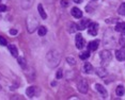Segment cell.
I'll return each instance as SVG.
<instances>
[{"mask_svg":"<svg viewBox=\"0 0 125 100\" xmlns=\"http://www.w3.org/2000/svg\"><path fill=\"white\" fill-rule=\"evenodd\" d=\"M115 31L116 32H123V31H125V22H116Z\"/></svg>","mask_w":125,"mask_h":100,"instance_id":"obj_12","label":"cell"},{"mask_svg":"<svg viewBox=\"0 0 125 100\" xmlns=\"http://www.w3.org/2000/svg\"><path fill=\"white\" fill-rule=\"evenodd\" d=\"M75 43H76V47L78 49H82L84 47V44H86V41L84 38L81 36V34H77L75 37Z\"/></svg>","mask_w":125,"mask_h":100,"instance_id":"obj_5","label":"cell"},{"mask_svg":"<svg viewBox=\"0 0 125 100\" xmlns=\"http://www.w3.org/2000/svg\"><path fill=\"white\" fill-rule=\"evenodd\" d=\"M77 88L81 94L88 93V88H89V86H88V83H87L86 80H80V81L77 83Z\"/></svg>","mask_w":125,"mask_h":100,"instance_id":"obj_3","label":"cell"},{"mask_svg":"<svg viewBox=\"0 0 125 100\" xmlns=\"http://www.w3.org/2000/svg\"><path fill=\"white\" fill-rule=\"evenodd\" d=\"M118 12H119V14H120V15L125 16V2H123V3L120 5V8H119Z\"/></svg>","mask_w":125,"mask_h":100,"instance_id":"obj_20","label":"cell"},{"mask_svg":"<svg viewBox=\"0 0 125 100\" xmlns=\"http://www.w3.org/2000/svg\"><path fill=\"white\" fill-rule=\"evenodd\" d=\"M81 1H82V0H74V2H75V3H80Z\"/></svg>","mask_w":125,"mask_h":100,"instance_id":"obj_29","label":"cell"},{"mask_svg":"<svg viewBox=\"0 0 125 100\" xmlns=\"http://www.w3.org/2000/svg\"><path fill=\"white\" fill-rule=\"evenodd\" d=\"M0 1H1V0H0Z\"/></svg>","mask_w":125,"mask_h":100,"instance_id":"obj_30","label":"cell"},{"mask_svg":"<svg viewBox=\"0 0 125 100\" xmlns=\"http://www.w3.org/2000/svg\"><path fill=\"white\" fill-rule=\"evenodd\" d=\"M115 58L119 61H125V48L122 47L121 49L115 51Z\"/></svg>","mask_w":125,"mask_h":100,"instance_id":"obj_6","label":"cell"},{"mask_svg":"<svg viewBox=\"0 0 125 100\" xmlns=\"http://www.w3.org/2000/svg\"><path fill=\"white\" fill-rule=\"evenodd\" d=\"M95 87H96V91H97L98 93L103 94V95H106V94H107L106 88H105L103 85H101V84H96V85H95Z\"/></svg>","mask_w":125,"mask_h":100,"instance_id":"obj_16","label":"cell"},{"mask_svg":"<svg viewBox=\"0 0 125 100\" xmlns=\"http://www.w3.org/2000/svg\"><path fill=\"white\" fill-rule=\"evenodd\" d=\"M10 34L15 35V34H17V31H16V30H10Z\"/></svg>","mask_w":125,"mask_h":100,"instance_id":"obj_28","label":"cell"},{"mask_svg":"<svg viewBox=\"0 0 125 100\" xmlns=\"http://www.w3.org/2000/svg\"><path fill=\"white\" fill-rule=\"evenodd\" d=\"M61 5L63 8H66L67 5H69V2H67V0H61Z\"/></svg>","mask_w":125,"mask_h":100,"instance_id":"obj_26","label":"cell"},{"mask_svg":"<svg viewBox=\"0 0 125 100\" xmlns=\"http://www.w3.org/2000/svg\"><path fill=\"white\" fill-rule=\"evenodd\" d=\"M38 33H39V35H40V36H44V35H46V33H47L46 27H44V26H40V27L38 28Z\"/></svg>","mask_w":125,"mask_h":100,"instance_id":"obj_15","label":"cell"},{"mask_svg":"<svg viewBox=\"0 0 125 100\" xmlns=\"http://www.w3.org/2000/svg\"><path fill=\"white\" fill-rule=\"evenodd\" d=\"M0 45H1V46H7L8 45L7 39H5L3 36H1V35H0Z\"/></svg>","mask_w":125,"mask_h":100,"instance_id":"obj_23","label":"cell"},{"mask_svg":"<svg viewBox=\"0 0 125 100\" xmlns=\"http://www.w3.org/2000/svg\"><path fill=\"white\" fill-rule=\"evenodd\" d=\"M99 58L102 60V63L104 64H107L111 61L112 59V55H111V52L109 50H103L101 53H99Z\"/></svg>","mask_w":125,"mask_h":100,"instance_id":"obj_2","label":"cell"},{"mask_svg":"<svg viewBox=\"0 0 125 100\" xmlns=\"http://www.w3.org/2000/svg\"><path fill=\"white\" fill-rule=\"evenodd\" d=\"M89 30H88V33L90 34V35H93L95 36L96 34H97V31H98V24H96V22H90L89 25Z\"/></svg>","mask_w":125,"mask_h":100,"instance_id":"obj_4","label":"cell"},{"mask_svg":"<svg viewBox=\"0 0 125 100\" xmlns=\"http://www.w3.org/2000/svg\"><path fill=\"white\" fill-rule=\"evenodd\" d=\"M119 43H120V45H125V31H123L120 36V39H119Z\"/></svg>","mask_w":125,"mask_h":100,"instance_id":"obj_21","label":"cell"},{"mask_svg":"<svg viewBox=\"0 0 125 100\" xmlns=\"http://www.w3.org/2000/svg\"><path fill=\"white\" fill-rule=\"evenodd\" d=\"M56 77H57V79H61L62 78V69H59L58 71H57Z\"/></svg>","mask_w":125,"mask_h":100,"instance_id":"obj_25","label":"cell"},{"mask_svg":"<svg viewBox=\"0 0 125 100\" xmlns=\"http://www.w3.org/2000/svg\"><path fill=\"white\" fill-rule=\"evenodd\" d=\"M71 13H72V16L75 17V18H81L82 17V11L78 8H73Z\"/></svg>","mask_w":125,"mask_h":100,"instance_id":"obj_7","label":"cell"},{"mask_svg":"<svg viewBox=\"0 0 125 100\" xmlns=\"http://www.w3.org/2000/svg\"><path fill=\"white\" fill-rule=\"evenodd\" d=\"M98 47V41H93V42H90L89 45H88V49L89 51H95Z\"/></svg>","mask_w":125,"mask_h":100,"instance_id":"obj_9","label":"cell"},{"mask_svg":"<svg viewBox=\"0 0 125 100\" xmlns=\"http://www.w3.org/2000/svg\"><path fill=\"white\" fill-rule=\"evenodd\" d=\"M18 63H19V65H21V67L26 68V60L24 58H18Z\"/></svg>","mask_w":125,"mask_h":100,"instance_id":"obj_22","label":"cell"},{"mask_svg":"<svg viewBox=\"0 0 125 100\" xmlns=\"http://www.w3.org/2000/svg\"><path fill=\"white\" fill-rule=\"evenodd\" d=\"M107 71L105 69L104 67H97L96 68V75H97L99 78H105V77L107 76Z\"/></svg>","mask_w":125,"mask_h":100,"instance_id":"obj_8","label":"cell"},{"mask_svg":"<svg viewBox=\"0 0 125 100\" xmlns=\"http://www.w3.org/2000/svg\"><path fill=\"white\" fill-rule=\"evenodd\" d=\"M9 50H10L11 54H12L14 58H17L18 56V50L14 45H9Z\"/></svg>","mask_w":125,"mask_h":100,"instance_id":"obj_11","label":"cell"},{"mask_svg":"<svg viewBox=\"0 0 125 100\" xmlns=\"http://www.w3.org/2000/svg\"><path fill=\"white\" fill-rule=\"evenodd\" d=\"M60 54H59L58 51L56 50H52L47 53V56H46V60H47V64L49 65L50 67H55L59 64L60 62Z\"/></svg>","mask_w":125,"mask_h":100,"instance_id":"obj_1","label":"cell"},{"mask_svg":"<svg viewBox=\"0 0 125 100\" xmlns=\"http://www.w3.org/2000/svg\"><path fill=\"white\" fill-rule=\"evenodd\" d=\"M38 10H39L40 16H41L43 19H46V18H47V15H46V13H45V11H44V9H43V5H42V4H39V5H38Z\"/></svg>","mask_w":125,"mask_h":100,"instance_id":"obj_14","label":"cell"},{"mask_svg":"<svg viewBox=\"0 0 125 100\" xmlns=\"http://www.w3.org/2000/svg\"><path fill=\"white\" fill-rule=\"evenodd\" d=\"M92 70H93V66L90 64V63H86V64L83 65V71L86 73H90Z\"/></svg>","mask_w":125,"mask_h":100,"instance_id":"obj_17","label":"cell"},{"mask_svg":"<svg viewBox=\"0 0 125 100\" xmlns=\"http://www.w3.org/2000/svg\"><path fill=\"white\" fill-rule=\"evenodd\" d=\"M26 94H27V96H28V97L32 98V97L35 95V87H34V86H30V87H28V88H27V91H26Z\"/></svg>","mask_w":125,"mask_h":100,"instance_id":"obj_13","label":"cell"},{"mask_svg":"<svg viewBox=\"0 0 125 100\" xmlns=\"http://www.w3.org/2000/svg\"><path fill=\"white\" fill-rule=\"evenodd\" d=\"M89 56H90V51H83V52L80 53L79 58H80L81 60H87Z\"/></svg>","mask_w":125,"mask_h":100,"instance_id":"obj_19","label":"cell"},{"mask_svg":"<svg viewBox=\"0 0 125 100\" xmlns=\"http://www.w3.org/2000/svg\"><path fill=\"white\" fill-rule=\"evenodd\" d=\"M90 25V20L88 18H83L80 21V26H79V30H84L87 27H89Z\"/></svg>","mask_w":125,"mask_h":100,"instance_id":"obj_10","label":"cell"},{"mask_svg":"<svg viewBox=\"0 0 125 100\" xmlns=\"http://www.w3.org/2000/svg\"><path fill=\"white\" fill-rule=\"evenodd\" d=\"M7 7H5V5H3V4H0V13L1 12H5V11H7Z\"/></svg>","mask_w":125,"mask_h":100,"instance_id":"obj_27","label":"cell"},{"mask_svg":"<svg viewBox=\"0 0 125 100\" xmlns=\"http://www.w3.org/2000/svg\"><path fill=\"white\" fill-rule=\"evenodd\" d=\"M124 93H125V88L122 86V85H119V86L116 87V90H115V94L118 96H123Z\"/></svg>","mask_w":125,"mask_h":100,"instance_id":"obj_18","label":"cell"},{"mask_svg":"<svg viewBox=\"0 0 125 100\" xmlns=\"http://www.w3.org/2000/svg\"><path fill=\"white\" fill-rule=\"evenodd\" d=\"M66 60H67V62H69L70 65H75V64H76V61H75V60H74L73 58H67Z\"/></svg>","mask_w":125,"mask_h":100,"instance_id":"obj_24","label":"cell"}]
</instances>
